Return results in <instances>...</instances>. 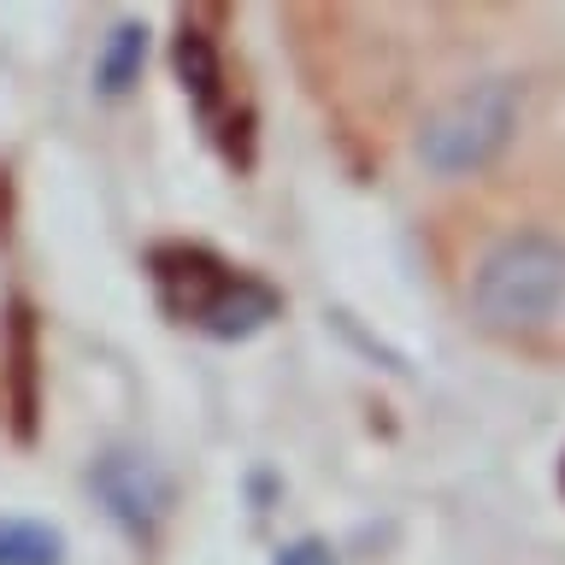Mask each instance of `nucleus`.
<instances>
[{
    "instance_id": "obj_1",
    "label": "nucleus",
    "mask_w": 565,
    "mask_h": 565,
    "mask_svg": "<svg viewBox=\"0 0 565 565\" xmlns=\"http://www.w3.org/2000/svg\"><path fill=\"white\" fill-rule=\"evenodd\" d=\"M565 300V242L542 236V230H519V236L494 242L471 277V312L489 330H542Z\"/></svg>"
},
{
    "instance_id": "obj_2",
    "label": "nucleus",
    "mask_w": 565,
    "mask_h": 565,
    "mask_svg": "<svg viewBox=\"0 0 565 565\" xmlns=\"http://www.w3.org/2000/svg\"><path fill=\"white\" fill-rule=\"evenodd\" d=\"M512 124H519V88H512V77H483V83L459 88L454 100H441L436 113L424 118L418 159L436 177L483 171L512 141Z\"/></svg>"
},
{
    "instance_id": "obj_3",
    "label": "nucleus",
    "mask_w": 565,
    "mask_h": 565,
    "mask_svg": "<svg viewBox=\"0 0 565 565\" xmlns=\"http://www.w3.org/2000/svg\"><path fill=\"white\" fill-rule=\"evenodd\" d=\"M88 483H95V494L106 501V512L136 530V536H148V530L159 524V512H166V477H159L141 454H106L95 471H88Z\"/></svg>"
},
{
    "instance_id": "obj_4",
    "label": "nucleus",
    "mask_w": 565,
    "mask_h": 565,
    "mask_svg": "<svg viewBox=\"0 0 565 565\" xmlns=\"http://www.w3.org/2000/svg\"><path fill=\"white\" fill-rule=\"evenodd\" d=\"M271 312H277V295L254 277H218V289L194 307V318H201L212 335H254Z\"/></svg>"
},
{
    "instance_id": "obj_5",
    "label": "nucleus",
    "mask_w": 565,
    "mask_h": 565,
    "mask_svg": "<svg viewBox=\"0 0 565 565\" xmlns=\"http://www.w3.org/2000/svg\"><path fill=\"white\" fill-rule=\"evenodd\" d=\"M141 60H148V30H141V24H118L113 35H106L100 65H95L100 95H124V88L141 77Z\"/></svg>"
},
{
    "instance_id": "obj_6",
    "label": "nucleus",
    "mask_w": 565,
    "mask_h": 565,
    "mask_svg": "<svg viewBox=\"0 0 565 565\" xmlns=\"http://www.w3.org/2000/svg\"><path fill=\"white\" fill-rule=\"evenodd\" d=\"M65 536L35 519H0V565H60Z\"/></svg>"
},
{
    "instance_id": "obj_7",
    "label": "nucleus",
    "mask_w": 565,
    "mask_h": 565,
    "mask_svg": "<svg viewBox=\"0 0 565 565\" xmlns=\"http://www.w3.org/2000/svg\"><path fill=\"white\" fill-rule=\"evenodd\" d=\"M277 565H335V554L324 542H289V547H277Z\"/></svg>"
},
{
    "instance_id": "obj_8",
    "label": "nucleus",
    "mask_w": 565,
    "mask_h": 565,
    "mask_svg": "<svg viewBox=\"0 0 565 565\" xmlns=\"http://www.w3.org/2000/svg\"><path fill=\"white\" fill-rule=\"evenodd\" d=\"M559 483H565V466H559Z\"/></svg>"
}]
</instances>
